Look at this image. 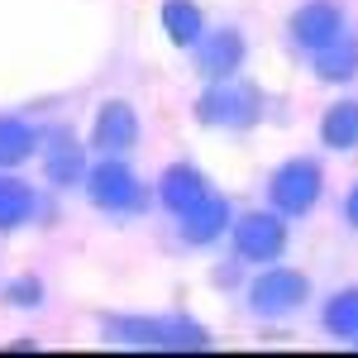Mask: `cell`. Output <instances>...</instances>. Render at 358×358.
Segmentation results:
<instances>
[{"label":"cell","mask_w":358,"mask_h":358,"mask_svg":"<svg viewBox=\"0 0 358 358\" xmlns=\"http://www.w3.org/2000/svg\"><path fill=\"white\" fill-rule=\"evenodd\" d=\"M320 201V163L310 158H292L273 172V206L287 215H306Z\"/></svg>","instance_id":"cell-1"},{"label":"cell","mask_w":358,"mask_h":358,"mask_svg":"<svg viewBox=\"0 0 358 358\" xmlns=\"http://www.w3.org/2000/svg\"><path fill=\"white\" fill-rule=\"evenodd\" d=\"M234 248H239L244 258H253V263H268V258H277V253L287 248V229H282L277 215L253 210V215H244V220L234 224Z\"/></svg>","instance_id":"cell-2"},{"label":"cell","mask_w":358,"mask_h":358,"mask_svg":"<svg viewBox=\"0 0 358 358\" xmlns=\"http://www.w3.org/2000/svg\"><path fill=\"white\" fill-rule=\"evenodd\" d=\"M306 292H310V282L301 273H263L253 282L248 301H253L258 315H287V310H296L306 301Z\"/></svg>","instance_id":"cell-3"},{"label":"cell","mask_w":358,"mask_h":358,"mask_svg":"<svg viewBox=\"0 0 358 358\" xmlns=\"http://www.w3.org/2000/svg\"><path fill=\"white\" fill-rule=\"evenodd\" d=\"M91 201L106 206V210H134L138 201H143V192H138L134 172L110 158V163H101L91 172Z\"/></svg>","instance_id":"cell-4"},{"label":"cell","mask_w":358,"mask_h":358,"mask_svg":"<svg viewBox=\"0 0 358 358\" xmlns=\"http://www.w3.org/2000/svg\"><path fill=\"white\" fill-rule=\"evenodd\" d=\"M339 29H344V15H339V5L334 0H310L296 10V20H292V34H296V43L301 48H325L339 38Z\"/></svg>","instance_id":"cell-5"},{"label":"cell","mask_w":358,"mask_h":358,"mask_svg":"<svg viewBox=\"0 0 358 358\" xmlns=\"http://www.w3.org/2000/svg\"><path fill=\"white\" fill-rule=\"evenodd\" d=\"M206 120H220L229 129H244L258 120V91L253 86H215L210 96H206V106H201Z\"/></svg>","instance_id":"cell-6"},{"label":"cell","mask_w":358,"mask_h":358,"mask_svg":"<svg viewBox=\"0 0 358 358\" xmlns=\"http://www.w3.org/2000/svg\"><path fill=\"white\" fill-rule=\"evenodd\" d=\"M134 138H138L134 110H129L124 101H106V106H101V115H96V148L120 153V148H129Z\"/></svg>","instance_id":"cell-7"},{"label":"cell","mask_w":358,"mask_h":358,"mask_svg":"<svg viewBox=\"0 0 358 358\" xmlns=\"http://www.w3.org/2000/svg\"><path fill=\"white\" fill-rule=\"evenodd\" d=\"M239 57H244V38L234 34V29H215L206 43H201V72L206 77H215V82H229V72L239 67Z\"/></svg>","instance_id":"cell-8"},{"label":"cell","mask_w":358,"mask_h":358,"mask_svg":"<svg viewBox=\"0 0 358 358\" xmlns=\"http://www.w3.org/2000/svg\"><path fill=\"white\" fill-rule=\"evenodd\" d=\"M43 163H48V177H53L57 187H72L77 177H82V143L67 134V129H53V134L43 138Z\"/></svg>","instance_id":"cell-9"},{"label":"cell","mask_w":358,"mask_h":358,"mask_svg":"<svg viewBox=\"0 0 358 358\" xmlns=\"http://www.w3.org/2000/svg\"><path fill=\"white\" fill-rule=\"evenodd\" d=\"M224 224H229V206L215 201V196H201L192 210H187V220H182V239L187 244H210Z\"/></svg>","instance_id":"cell-10"},{"label":"cell","mask_w":358,"mask_h":358,"mask_svg":"<svg viewBox=\"0 0 358 358\" xmlns=\"http://www.w3.org/2000/svg\"><path fill=\"white\" fill-rule=\"evenodd\" d=\"M158 196H163L167 210H177V215H187L196 201L206 196V182H201V172H192V167H167L163 182H158Z\"/></svg>","instance_id":"cell-11"},{"label":"cell","mask_w":358,"mask_h":358,"mask_svg":"<svg viewBox=\"0 0 358 358\" xmlns=\"http://www.w3.org/2000/svg\"><path fill=\"white\" fill-rule=\"evenodd\" d=\"M358 72V38H334L315 48V77L320 82H349Z\"/></svg>","instance_id":"cell-12"},{"label":"cell","mask_w":358,"mask_h":358,"mask_svg":"<svg viewBox=\"0 0 358 358\" xmlns=\"http://www.w3.org/2000/svg\"><path fill=\"white\" fill-rule=\"evenodd\" d=\"M320 138L330 143V148H354L358 143V101H339L325 110L320 120Z\"/></svg>","instance_id":"cell-13"},{"label":"cell","mask_w":358,"mask_h":358,"mask_svg":"<svg viewBox=\"0 0 358 358\" xmlns=\"http://www.w3.org/2000/svg\"><path fill=\"white\" fill-rule=\"evenodd\" d=\"M163 29H167V38H172L177 48H192L196 38H201V10H196L192 0H167L163 5Z\"/></svg>","instance_id":"cell-14"},{"label":"cell","mask_w":358,"mask_h":358,"mask_svg":"<svg viewBox=\"0 0 358 358\" xmlns=\"http://www.w3.org/2000/svg\"><path fill=\"white\" fill-rule=\"evenodd\" d=\"M38 148V129H29L24 120H0V167L24 163Z\"/></svg>","instance_id":"cell-15"},{"label":"cell","mask_w":358,"mask_h":358,"mask_svg":"<svg viewBox=\"0 0 358 358\" xmlns=\"http://www.w3.org/2000/svg\"><path fill=\"white\" fill-rule=\"evenodd\" d=\"M34 215V192L20 177H0V229H15Z\"/></svg>","instance_id":"cell-16"},{"label":"cell","mask_w":358,"mask_h":358,"mask_svg":"<svg viewBox=\"0 0 358 358\" xmlns=\"http://www.w3.org/2000/svg\"><path fill=\"white\" fill-rule=\"evenodd\" d=\"M325 325L334 334H358V292H339L330 306H325Z\"/></svg>","instance_id":"cell-17"},{"label":"cell","mask_w":358,"mask_h":358,"mask_svg":"<svg viewBox=\"0 0 358 358\" xmlns=\"http://www.w3.org/2000/svg\"><path fill=\"white\" fill-rule=\"evenodd\" d=\"M10 301H20V306H34V301H38V282H29V277H24L20 287H10Z\"/></svg>","instance_id":"cell-18"},{"label":"cell","mask_w":358,"mask_h":358,"mask_svg":"<svg viewBox=\"0 0 358 358\" xmlns=\"http://www.w3.org/2000/svg\"><path fill=\"white\" fill-rule=\"evenodd\" d=\"M344 215H349V224H358V187L349 192V201H344Z\"/></svg>","instance_id":"cell-19"}]
</instances>
